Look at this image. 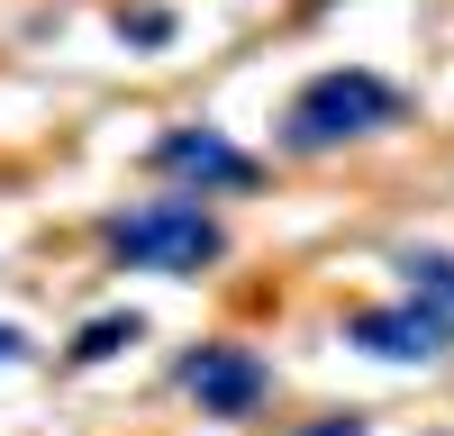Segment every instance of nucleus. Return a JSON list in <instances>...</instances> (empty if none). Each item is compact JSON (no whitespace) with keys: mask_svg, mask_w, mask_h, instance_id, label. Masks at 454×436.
<instances>
[{"mask_svg":"<svg viewBox=\"0 0 454 436\" xmlns=\"http://www.w3.org/2000/svg\"><path fill=\"white\" fill-rule=\"evenodd\" d=\"M27 354V337H19V327H0V363H19Z\"/></svg>","mask_w":454,"mask_h":436,"instance_id":"7","label":"nucleus"},{"mask_svg":"<svg viewBox=\"0 0 454 436\" xmlns=\"http://www.w3.org/2000/svg\"><path fill=\"white\" fill-rule=\"evenodd\" d=\"M109 254H119V264H137V273H192V264H209V254H218V218H209L200 200L137 209V218H119V228H109Z\"/></svg>","mask_w":454,"mask_h":436,"instance_id":"2","label":"nucleus"},{"mask_svg":"<svg viewBox=\"0 0 454 436\" xmlns=\"http://www.w3.org/2000/svg\"><path fill=\"white\" fill-rule=\"evenodd\" d=\"M400 273H409V291H419V300H445V318H454V254H436V245H400Z\"/></svg>","mask_w":454,"mask_h":436,"instance_id":"6","label":"nucleus"},{"mask_svg":"<svg viewBox=\"0 0 454 436\" xmlns=\"http://www.w3.org/2000/svg\"><path fill=\"white\" fill-rule=\"evenodd\" d=\"M309 436H355V418H346V427H336V418H327V427H309Z\"/></svg>","mask_w":454,"mask_h":436,"instance_id":"8","label":"nucleus"},{"mask_svg":"<svg viewBox=\"0 0 454 436\" xmlns=\"http://www.w3.org/2000/svg\"><path fill=\"white\" fill-rule=\"evenodd\" d=\"M182 391H192L200 409H218V418H246L254 400L273 391V373H263L254 346H192L182 354Z\"/></svg>","mask_w":454,"mask_h":436,"instance_id":"3","label":"nucleus"},{"mask_svg":"<svg viewBox=\"0 0 454 436\" xmlns=\"http://www.w3.org/2000/svg\"><path fill=\"white\" fill-rule=\"evenodd\" d=\"M346 346L391 354V363H427V354H445V346H454V318H445V309H427V300L364 309V318H346Z\"/></svg>","mask_w":454,"mask_h":436,"instance_id":"4","label":"nucleus"},{"mask_svg":"<svg viewBox=\"0 0 454 436\" xmlns=\"http://www.w3.org/2000/svg\"><path fill=\"white\" fill-rule=\"evenodd\" d=\"M400 119V91L382 82V73H318L309 91L291 100V145L300 155H318V145H346V136H372V128H391Z\"/></svg>","mask_w":454,"mask_h":436,"instance_id":"1","label":"nucleus"},{"mask_svg":"<svg viewBox=\"0 0 454 436\" xmlns=\"http://www.w3.org/2000/svg\"><path fill=\"white\" fill-rule=\"evenodd\" d=\"M155 164L182 173V182H227V191H246V182H254V164H246L227 136H209V128H173V136L155 145Z\"/></svg>","mask_w":454,"mask_h":436,"instance_id":"5","label":"nucleus"}]
</instances>
